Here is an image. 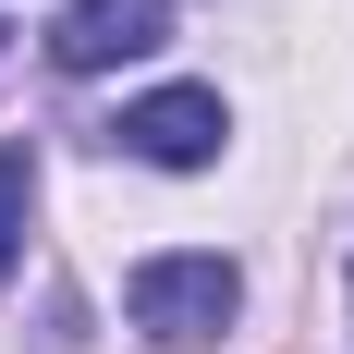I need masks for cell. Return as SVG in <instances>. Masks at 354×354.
<instances>
[{
    "label": "cell",
    "mask_w": 354,
    "mask_h": 354,
    "mask_svg": "<svg viewBox=\"0 0 354 354\" xmlns=\"http://www.w3.org/2000/svg\"><path fill=\"white\" fill-rule=\"evenodd\" d=\"M122 306H135V330L159 354H196L232 330V306H245V269L232 257H147L135 281H122Z\"/></svg>",
    "instance_id": "obj_1"
},
{
    "label": "cell",
    "mask_w": 354,
    "mask_h": 354,
    "mask_svg": "<svg viewBox=\"0 0 354 354\" xmlns=\"http://www.w3.org/2000/svg\"><path fill=\"white\" fill-rule=\"evenodd\" d=\"M220 135H232L220 86H159V98H135L122 122H110V147H122V159H147V171H208Z\"/></svg>",
    "instance_id": "obj_2"
},
{
    "label": "cell",
    "mask_w": 354,
    "mask_h": 354,
    "mask_svg": "<svg viewBox=\"0 0 354 354\" xmlns=\"http://www.w3.org/2000/svg\"><path fill=\"white\" fill-rule=\"evenodd\" d=\"M171 37V0H73L49 25V62L62 73H110V62H147Z\"/></svg>",
    "instance_id": "obj_3"
},
{
    "label": "cell",
    "mask_w": 354,
    "mask_h": 354,
    "mask_svg": "<svg viewBox=\"0 0 354 354\" xmlns=\"http://www.w3.org/2000/svg\"><path fill=\"white\" fill-rule=\"evenodd\" d=\"M25 208H37V147H0V281L25 269Z\"/></svg>",
    "instance_id": "obj_4"
}]
</instances>
